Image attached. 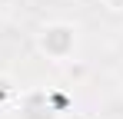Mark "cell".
<instances>
[{"mask_svg":"<svg viewBox=\"0 0 123 119\" xmlns=\"http://www.w3.org/2000/svg\"><path fill=\"white\" fill-rule=\"evenodd\" d=\"M47 103H50V106L63 116V113L73 106V96H70V93H60V89H47Z\"/></svg>","mask_w":123,"mask_h":119,"instance_id":"3957f363","label":"cell"},{"mask_svg":"<svg viewBox=\"0 0 123 119\" xmlns=\"http://www.w3.org/2000/svg\"><path fill=\"white\" fill-rule=\"evenodd\" d=\"M100 3L110 10V13H123V0H100Z\"/></svg>","mask_w":123,"mask_h":119,"instance_id":"5b68a950","label":"cell"},{"mask_svg":"<svg viewBox=\"0 0 123 119\" xmlns=\"http://www.w3.org/2000/svg\"><path fill=\"white\" fill-rule=\"evenodd\" d=\"M17 119H63V116L47 103V89H27L17 99Z\"/></svg>","mask_w":123,"mask_h":119,"instance_id":"7a4b0ae2","label":"cell"},{"mask_svg":"<svg viewBox=\"0 0 123 119\" xmlns=\"http://www.w3.org/2000/svg\"><path fill=\"white\" fill-rule=\"evenodd\" d=\"M33 46L47 63H70L77 56V46H80V27L70 23V20H47L40 23V30L33 33Z\"/></svg>","mask_w":123,"mask_h":119,"instance_id":"6da1fadb","label":"cell"},{"mask_svg":"<svg viewBox=\"0 0 123 119\" xmlns=\"http://www.w3.org/2000/svg\"><path fill=\"white\" fill-rule=\"evenodd\" d=\"M13 99H17V86H13V79L0 73V109H3V106H10Z\"/></svg>","mask_w":123,"mask_h":119,"instance_id":"277c9868","label":"cell"}]
</instances>
